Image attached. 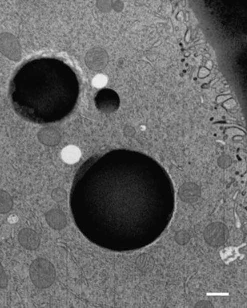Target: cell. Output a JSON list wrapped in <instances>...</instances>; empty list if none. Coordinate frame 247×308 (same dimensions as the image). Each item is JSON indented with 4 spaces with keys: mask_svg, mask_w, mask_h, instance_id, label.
I'll return each mask as SVG.
<instances>
[{
    "mask_svg": "<svg viewBox=\"0 0 247 308\" xmlns=\"http://www.w3.org/2000/svg\"><path fill=\"white\" fill-rule=\"evenodd\" d=\"M76 96V83L56 59L40 57L22 64L10 84L15 111L29 122L48 123L63 118Z\"/></svg>",
    "mask_w": 247,
    "mask_h": 308,
    "instance_id": "obj_1",
    "label": "cell"
},
{
    "mask_svg": "<svg viewBox=\"0 0 247 308\" xmlns=\"http://www.w3.org/2000/svg\"><path fill=\"white\" fill-rule=\"evenodd\" d=\"M29 271L31 282L39 289L50 287L56 276L54 265L45 258L35 259L31 264Z\"/></svg>",
    "mask_w": 247,
    "mask_h": 308,
    "instance_id": "obj_2",
    "label": "cell"
},
{
    "mask_svg": "<svg viewBox=\"0 0 247 308\" xmlns=\"http://www.w3.org/2000/svg\"><path fill=\"white\" fill-rule=\"evenodd\" d=\"M229 238V230L226 224L221 222H213L205 228L204 238L210 247H221Z\"/></svg>",
    "mask_w": 247,
    "mask_h": 308,
    "instance_id": "obj_3",
    "label": "cell"
},
{
    "mask_svg": "<svg viewBox=\"0 0 247 308\" xmlns=\"http://www.w3.org/2000/svg\"><path fill=\"white\" fill-rule=\"evenodd\" d=\"M0 53L12 61H20L21 47L17 38L8 32L0 34Z\"/></svg>",
    "mask_w": 247,
    "mask_h": 308,
    "instance_id": "obj_4",
    "label": "cell"
},
{
    "mask_svg": "<svg viewBox=\"0 0 247 308\" xmlns=\"http://www.w3.org/2000/svg\"><path fill=\"white\" fill-rule=\"evenodd\" d=\"M108 62V55L103 49L96 47L91 49L85 56V63L90 69L99 71L103 69Z\"/></svg>",
    "mask_w": 247,
    "mask_h": 308,
    "instance_id": "obj_5",
    "label": "cell"
},
{
    "mask_svg": "<svg viewBox=\"0 0 247 308\" xmlns=\"http://www.w3.org/2000/svg\"><path fill=\"white\" fill-rule=\"evenodd\" d=\"M178 196L183 203L193 204L198 202L201 197V189L195 183H185L180 188Z\"/></svg>",
    "mask_w": 247,
    "mask_h": 308,
    "instance_id": "obj_6",
    "label": "cell"
},
{
    "mask_svg": "<svg viewBox=\"0 0 247 308\" xmlns=\"http://www.w3.org/2000/svg\"><path fill=\"white\" fill-rule=\"evenodd\" d=\"M18 241L24 248L31 251L37 249L40 246V237L31 228H25L21 229L18 233Z\"/></svg>",
    "mask_w": 247,
    "mask_h": 308,
    "instance_id": "obj_7",
    "label": "cell"
},
{
    "mask_svg": "<svg viewBox=\"0 0 247 308\" xmlns=\"http://www.w3.org/2000/svg\"><path fill=\"white\" fill-rule=\"evenodd\" d=\"M45 220L49 227L55 230H61L67 225V217L64 212L59 209H49L45 214Z\"/></svg>",
    "mask_w": 247,
    "mask_h": 308,
    "instance_id": "obj_8",
    "label": "cell"
},
{
    "mask_svg": "<svg viewBox=\"0 0 247 308\" xmlns=\"http://www.w3.org/2000/svg\"><path fill=\"white\" fill-rule=\"evenodd\" d=\"M38 140L40 143L47 146H57L60 141V134L59 131L54 127H44L38 132Z\"/></svg>",
    "mask_w": 247,
    "mask_h": 308,
    "instance_id": "obj_9",
    "label": "cell"
},
{
    "mask_svg": "<svg viewBox=\"0 0 247 308\" xmlns=\"http://www.w3.org/2000/svg\"><path fill=\"white\" fill-rule=\"evenodd\" d=\"M135 266L138 271L142 273H149L155 266V261L152 256L147 253L139 255L135 261Z\"/></svg>",
    "mask_w": 247,
    "mask_h": 308,
    "instance_id": "obj_10",
    "label": "cell"
},
{
    "mask_svg": "<svg viewBox=\"0 0 247 308\" xmlns=\"http://www.w3.org/2000/svg\"><path fill=\"white\" fill-rule=\"evenodd\" d=\"M62 159L67 164H75L80 160L81 151L78 147L74 146H68L62 151Z\"/></svg>",
    "mask_w": 247,
    "mask_h": 308,
    "instance_id": "obj_11",
    "label": "cell"
},
{
    "mask_svg": "<svg viewBox=\"0 0 247 308\" xmlns=\"http://www.w3.org/2000/svg\"><path fill=\"white\" fill-rule=\"evenodd\" d=\"M13 201L12 197L3 190H0V214H7L12 209Z\"/></svg>",
    "mask_w": 247,
    "mask_h": 308,
    "instance_id": "obj_12",
    "label": "cell"
},
{
    "mask_svg": "<svg viewBox=\"0 0 247 308\" xmlns=\"http://www.w3.org/2000/svg\"><path fill=\"white\" fill-rule=\"evenodd\" d=\"M174 239L177 244L185 246L190 242L191 235H190L188 231L186 230V229H181V230L177 231L175 234Z\"/></svg>",
    "mask_w": 247,
    "mask_h": 308,
    "instance_id": "obj_13",
    "label": "cell"
},
{
    "mask_svg": "<svg viewBox=\"0 0 247 308\" xmlns=\"http://www.w3.org/2000/svg\"><path fill=\"white\" fill-rule=\"evenodd\" d=\"M51 198L56 203H62L67 198V192L62 188H57L52 192Z\"/></svg>",
    "mask_w": 247,
    "mask_h": 308,
    "instance_id": "obj_14",
    "label": "cell"
},
{
    "mask_svg": "<svg viewBox=\"0 0 247 308\" xmlns=\"http://www.w3.org/2000/svg\"><path fill=\"white\" fill-rule=\"evenodd\" d=\"M233 164L232 158L228 155H223L218 159V165L222 169H228Z\"/></svg>",
    "mask_w": 247,
    "mask_h": 308,
    "instance_id": "obj_15",
    "label": "cell"
},
{
    "mask_svg": "<svg viewBox=\"0 0 247 308\" xmlns=\"http://www.w3.org/2000/svg\"><path fill=\"white\" fill-rule=\"evenodd\" d=\"M106 83H107V78L106 76L102 75V74H99V75L96 76L93 80H92V84L94 87H97V88H101V87H105Z\"/></svg>",
    "mask_w": 247,
    "mask_h": 308,
    "instance_id": "obj_16",
    "label": "cell"
},
{
    "mask_svg": "<svg viewBox=\"0 0 247 308\" xmlns=\"http://www.w3.org/2000/svg\"><path fill=\"white\" fill-rule=\"evenodd\" d=\"M8 285L7 275L2 267V264L0 263V289H6Z\"/></svg>",
    "mask_w": 247,
    "mask_h": 308,
    "instance_id": "obj_17",
    "label": "cell"
},
{
    "mask_svg": "<svg viewBox=\"0 0 247 308\" xmlns=\"http://www.w3.org/2000/svg\"><path fill=\"white\" fill-rule=\"evenodd\" d=\"M195 308H214V306H213L211 302L207 301V300H201V301L196 303Z\"/></svg>",
    "mask_w": 247,
    "mask_h": 308,
    "instance_id": "obj_18",
    "label": "cell"
},
{
    "mask_svg": "<svg viewBox=\"0 0 247 308\" xmlns=\"http://www.w3.org/2000/svg\"><path fill=\"white\" fill-rule=\"evenodd\" d=\"M124 134H125L126 137H134V135H135V129H134L133 127H125V129H124Z\"/></svg>",
    "mask_w": 247,
    "mask_h": 308,
    "instance_id": "obj_19",
    "label": "cell"
}]
</instances>
